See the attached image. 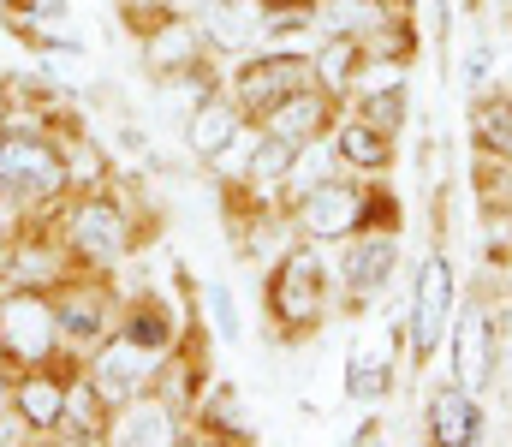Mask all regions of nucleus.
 I'll return each mask as SVG.
<instances>
[{
    "instance_id": "nucleus-1",
    "label": "nucleus",
    "mask_w": 512,
    "mask_h": 447,
    "mask_svg": "<svg viewBox=\"0 0 512 447\" xmlns=\"http://www.w3.org/2000/svg\"><path fill=\"white\" fill-rule=\"evenodd\" d=\"M292 227L310 245H346L352 233L399 227V203L387 197V185H364V173H328L292 203Z\"/></svg>"
},
{
    "instance_id": "nucleus-2",
    "label": "nucleus",
    "mask_w": 512,
    "mask_h": 447,
    "mask_svg": "<svg viewBox=\"0 0 512 447\" xmlns=\"http://www.w3.org/2000/svg\"><path fill=\"white\" fill-rule=\"evenodd\" d=\"M72 191L66 179V149L60 138L36 132V126H0V209L12 215H30V209H48Z\"/></svg>"
},
{
    "instance_id": "nucleus-3",
    "label": "nucleus",
    "mask_w": 512,
    "mask_h": 447,
    "mask_svg": "<svg viewBox=\"0 0 512 447\" xmlns=\"http://www.w3.org/2000/svg\"><path fill=\"white\" fill-rule=\"evenodd\" d=\"M262 310L268 322L280 328V340H304L328 322L334 310V287H328V269L316 257V245H292L274 269H268V287H262Z\"/></svg>"
},
{
    "instance_id": "nucleus-4",
    "label": "nucleus",
    "mask_w": 512,
    "mask_h": 447,
    "mask_svg": "<svg viewBox=\"0 0 512 447\" xmlns=\"http://www.w3.org/2000/svg\"><path fill=\"white\" fill-rule=\"evenodd\" d=\"M60 245H66L72 257L108 269V263H120L131 245H137V227H131L126 203L108 197V185H102V191H78V197H72V209L60 215Z\"/></svg>"
},
{
    "instance_id": "nucleus-5",
    "label": "nucleus",
    "mask_w": 512,
    "mask_h": 447,
    "mask_svg": "<svg viewBox=\"0 0 512 447\" xmlns=\"http://www.w3.org/2000/svg\"><path fill=\"white\" fill-rule=\"evenodd\" d=\"M453 310H459V275L447 263V251H429L417 263V287H411V322H405V346L417 364H429L447 334H453Z\"/></svg>"
},
{
    "instance_id": "nucleus-6",
    "label": "nucleus",
    "mask_w": 512,
    "mask_h": 447,
    "mask_svg": "<svg viewBox=\"0 0 512 447\" xmlns=\"http://www.w3.org/2000/svg\"><path fill=\"white\" fill-rule=\"evenodd\" d=\"M310 84H316V60L298 48H262L233 66V102L245 108V120H262L274 102H286Z\"/></svg>"
},
{
    "instance_id": "nucleus-7",
    "label": "nucleus",
    "mask_w": 512,
    "mask_h": 447,
    "mask_svg": "<svg viewBox=\"0 0 512 447\" xmlns=\"http://www.w3.org/2000/svg\"><path fill=\"white\" fill-rule=\"evenodd\" d=\"M0 346H6V358L12 364H48L54 352H60V316H54V298L42 293V287H24V281H12L6 293H0Z\"/></svg>"
},
{
    "instance_id": "nucleus-8",
    "label": "nucleus",
    "mask_w": 512,
    "mask_h": 447,
    "mask_svg": "<svg viewBox=\"0 0 512 447\" xmlns=\"http://www.w3.org/2000/svg\"><path fill=\"white\" fill-rule=\"evenodd\" d=\"M155 370H161L155 352L131 346L126 334H108V340L84 358V388L102 400V412H114V406H126V400H137V394H149Z\"/></svg>"
},
{
    "instance_id": "nucleus-9",
    "label": "nucleus",
    "mask_w": 512,
    "mask_h": 447,
    "mask_svg": "<svg viewBox=\"0 0 512 447\" xmlns=\"http://www.w3.org/2000/svg\"><path fill=\"white\" fill-rule=\"evenodd\" d=\"M399 275V227H370L352 233L340 251V287H346V310H364L393 287Z\"/></svg>"
},
{
    "instance_id": "nucleus-10",
    "label": "nucleus",
    "mask_w": 512,
    "mask_h": 447,
    "mask_svg": "<svg viewBox=\"0 0 512 447\" xmlns=\"http://www.w3.org/2000/svg\"><path fill=\"white\" fill-rule=\"evenodd\" d=\"M54 316H60V352L90 358V352L108 340V328H114V293H108V287H90V281H78V287L60 281Z\"/></svg>"
},
{
    "instance_id": "nucleus-11",
    "label": "nucleus",
    "mask_w": 512,
    "mask_h": 447,
    "mask_svg": "<svg viewBox=\"0 0 512 447\" xmlns=\"http://www.w3.org/2000/svg\"><path fill=\"white\" fill-rule=\"evenodd\" d=\"M251 126H262V132H274V138H286V144H298V149H310L340 126V96H328L322 84H310V90L274 102V108H268L262 120H251Z\"/></svg>"
},
{
    "instance_id": "nucleus-12",
    "label": "nucleus",
    "mask_w": 512,
    "mask_h": 447,
    "mask_svg": "<svg viewBox=\"0 0 512 447\" xmlns=\"http://www.w3.org/2000/svg\"><path fill=\"white\" fill-rule=\"evenodd\" d=\"M102 442H114V447H173V442H185V436H179V406L149 388V394H137V400H126V406L108 412Z\"/></svg>"
},
{
    "instance_id": "nucleus-13",
    "label": "nucleus",
    "mask_w": 512,
    "mask_h": 447,
    "mask_svg": "<svg viewBox=\"0 0 512 447\" xmlns=\"http://www.w3.org/2000/svg\"><path fill=\"white\" fill-rule=\"evenodd\" d=\"M399 346H405V328L393 322L382 340H358L352 346V358H346V394L352 400H364V406H376L393 394V382H399Z\"/></svg>"
},
{
    "instance_id": "nucleus-14",
    "label": "nucleus",
    "mask_w": 512,
    "mask_h": 447,
    "mask_svg": "<svg viewBox=\"0 0 512 447\" xmlns=\"http://www.w3.org/2000/svg\"><path fill=\"white\" fill-rule=\"evenodd\" d=\"M447 352H453V382H459L465 394H489V388H495V334H489V316H483V310L453 316Z\"/></svg>"
},
{
    "instance_id": "nucleus-15",
    "label": "nucleus",
    "mask_w": 512,
    "mask_h": 447,
    "mask_svg": "<svg viewBox=\"0 0 512 447\" xmlns=\"http://www.w3.org/2000/svg\"><path fill=\"white\" fill-rule=\"evenodd\" d=\"M66 406H72V376L48 370V364H30L18 376V394H12V412L24 418L30 436H54L66 424Z\"/></svg>"
},
{
    "instance_id": "nucleus-16",
    "label": "nucleus",
    "mask_w": 512,
    "mask_h": 447,
    "mask_svg": "<svg viewBox=\"0 0 512 447\" xmlns=\"http://www.w3.org/2000/svg\"><path fill=\"white\" fill-rule=\"evenodd\" d=\"M245 108L233 102V96H203L191 114H185V149L197 155V161H221L227 149L245 138Z\"/></svg>"
},
{
    "instance_id": "nucleus-17",
    "label": "nucleus",
    "mask_w": 512,
    "mask_h": 447,
    "mask_svg": "<svg viewBox=\"0 0 512 447\" xmlns=\"http://www.w3.org/2000/svg\"><path fill=\"white\" fill-rule=\"evenodd\" d=\"M334 138V161L346 167V173H370V179H382V173H393V161H399V138H387V132H376V126H364L358 114H340V126L328 132Z\"/></svg>"
},
{
    "instance_id": "nucleus-18",
    "label": "nucleus",
    "mask_w": 512,
    "mask_h": 447,
    "mask_svg": "<svg viewBox=\"0 0 512 447\" xmlns=\"http://www.w3.org/2000/svg\"><path fill=\"white\" fill-rule=\"evenodd\" d=\"M429 442H441V447L483 442V412H477V394H465L459 382H453V388H435V394H429Z\"/></svg>"
},
{
    "instance_id": "nucleus-19",
    "label": "nucleus",
    "mask_w": 512,
    "mask_h": 447,
    "mask_svg": "<svg viewBox=\"0 0 512 447\" xmlns=\"http://www.w3.org/2000/svg\"><path fill=\"white\" fill-rule=\"evenodd\" d=\"M114 334H126L131 346L167 358L173 352V310L161 304V293H131L120 304V316H114Z\"/></svg>"
},
{
    "instance_id": "nucleus-20",
    "label": "nucleus",
    "mask_w": 512,
    "mask_h": 447,
    "mask_svg": "<svg viewBox=\"0 0 512 447\" xmlns=\"http://www.w3.org/2000/svg\"><path fill=\"white\" fill-rule=\"evenodd\" d=\"M310 60H316V84H322L328 96H346V90L376 66L370 42H358V36H322V48H316Z\"/></svg>"
},
{
    "instance_id": "nucleus-21",
    "label": "nucleus",
    "mask_w": 512,
    "mask_h": 447,
    "mask_svg": "<svg viewBox=\"0 0 512 447\" xmlns=\"http://www.w3.org/2000/svg\"><path fill=\"white\" fill-rule=\"evenodd\" d=\"M471 191H477L483 221H512V155L507 149H489V144L471 149Z\"/></svg>"
},
{
    "instance_id": "nucleus-22",
    "label": "nucleus",
    "mask_w": 512,
    "mask_h": 447,
    "mask_svg": "<svg viewBox=\"0 0 512 447\" xmlns=\"http://www.w3.org/2000/svg\"><path fill=\"white\" fill-rule=\"evenodd\" d=\"M364 126H376L387 138H399L405 132V120H411V96H405V78H387V84H370V90H358V108H352Z\"/></svg>"
},
{
    "instance_id": "nucleus-23",
    "label": "nucleus",
    "mask_w": 512,
    "mask_h": 447,
    "mask_svg": "<svg viewBox=\"0 0 512 447\" xmlns=\"http://www.w3.org/2000/svg\"><path fill=\"white\" fill-rule=\"evenodd\" d=\"M471 144L507 149L512 155V96L507 90H477L471 96Z\"/></svg>"
},
{
    "instance_id": "nucleus-24",
    "label": "nucleus",
    "mask_w": 512,
    "mask_h": 447,
    "mask_svg": "<svg viewBox=\"0 0 512 447\" xmlns=\"http://www.w3.org/2000/svg\"><path fill=\"white\" fill-rule=\"evenodd\" d=\"M209 316H215V334L221 340H239V310H233V293L227 287H209Z\"/></svg>"
},
{
    "instance_id": "nucleus-25",
    "label": "nucleus",
    "mask_w": 512,
    "mask_h": 447,
    "mask_svg": "<svg viewBox=\"0 0 512 447\" xmlns=\"http://www.w3.org/2000/svg\"><path fill=\"white\" fill-rule=\"evenodd\" d=\"M12 394H18V376H12V370H6V364H0V418H6V412H12Z\"/></svg>"
},
{
    "instance_id": "nucleus-26",
    "label": "nucleus",
    "mask_w": 512,
    "mask_h": 447,
    "mask_svg": "<svg viewBox=\"0 0 512 447\" xmlns=\"http://www.w3.org/2000/svg\"><path fill=\"white\" fill-rule=\"evenodd\" d=\"M6 84H12V78H0V126L12 120V96H6Z\"/></svg>"
},
{
    "instance_id": "nucleus-27",
    "label": "nucleus",
    "mask_w": 512,
    "mask_h": 447,
    "mask_svg": "<svg viewBox=\"0 0 512 447\" xmlns=\"http://www.w3.org/2000/svg\"><path fill=\"white\" fill-rule=\"evenodd\" d=\"M0 364H6V346H0Z\"/></svg>"
},
{
    "instance_id": "nucleus-28",
    "label": "nucleus",
    "mask_w": 512,
    "mask_h": 447,
    "mask_svg": "<svg viewBox=\"0 0 512 447\" xmlns=\"http://www.w3.org/2000/svg\"><path fill=\"white\" fill-rule=\"evenodd\" d=\"M387 6H405V0H387Z\"/></svg>"
}]
</instances>
